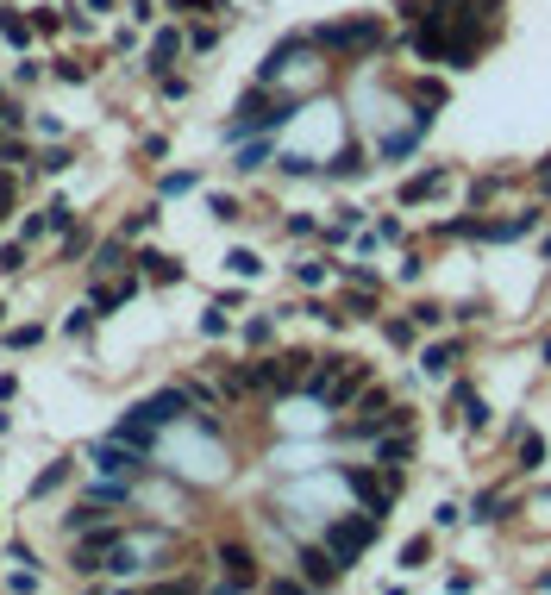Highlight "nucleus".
Here are the masks:
<instances>
[{"label":"nucleus","instance_id":"b1692460","mask_svg":"<svg viewBox=\"0 0 551 595\" xmlns=\"http://www.w3.org/2000/svg\"><path fill=\"white\" fill-rule=\"evenodd\" d=\"M295 282H301V289H320V282H326V264H295Z\"/></svg>","mask_w":551,"mask_h":595},{"label":"nucleus","instance_id":"ddd939ff","mask_svg":"<svg viewBox=\"0 0 551 595\" xmlns=\"http://www.w3.org/2000/svg\"><path fill=\"white\" fill-rule=\"evenodd\" d=\"M508 514H514V495H501V489H483V495L470 502V520H476V527H501Z\"/></svg>","mask_w":551,"mask_h":595},{"label":"nucleus","instance_id":"f3484780","mask_svg":"<svg viewBox=\"0 0 551 595\" xmlns=\"http://www.w3.org/2000/svg\"><path fill=\"white\" fill-rule=\"evenodd\" d=\"M501 188H508V176H476V182H470V207H489Z\"/></svg>","mask_w":551,"mask_h":595},{"label":"nucleus","instance_id":"f257e3e1","mask_svg":"<svg viewBox=\"0 0 551 595\" xmlns=\"http://www.w3.org/2000/svg\"><path fill=\"white\" fill-rule=\"evenodd\" d=\"M307 44H320V51H345V57H376V51H382V19H345V26H320Z\"/></svg>","mask_w":551,"mask_h":595},{"label":"nucleus","instance_id":"a878e982","mask_svg":"<svg viewBox=\"0 0 551 595\" xmlns=\"http://www.w3.org/2000/svg\"><path fill=\"white\" fill-rule=\"evenodd\" d=\"M232 270H238V276H257L263 264H257V251H232Z\"/></svg>","mask_w":551,"mask_h":595},{"label":"nucleus","instance_id":"4468645a","mask_svg":"<svg viewBox=\"0 0 551 595\" xmlns=\"http://www.w3.org/2000/svg\"><path fill=\"white\" fill-rule=\"evenodd\" d=\"M407 101H414L420 113H439V107L451 101V88H445V82H433V76H414V82H407Z\"/></svg>","mask_w":551,"mask_h":595},{"label":"nucleus","instance_id":"c756f323","mask_svg":"<svg viewBox=\"0 0 551 595\" xmlns=\"http://www.w3.org/2000/svg\"><path fill=\"white\" fill-rule=\"evenodd\" d=\"M539 364H545V370H551V339H545V345H539Z\"/></svg>","mask_w":551,"mask_h":595},{"label":"nucleus","instance_id":"a211bd4d","mask_svg":"<svg viewBox=\"0 0 551 595\" xmlns=\"http://www.w3.org/2000/svg\"><path fill=\"white\" fill-rule=\"evenodd\" d=\"M382 332H389V345H395V351H414V339H420V326H414V320H382Z\"/></svg>","mask_w":551,"mask_h":595},{"label":"nucleus","instance_id":"aec40b11","mask_svg":"<svg viewBox=\"0 0 551 595\" xmlns=\"http://www.w3.org/2000/svg\"><path fill=\"white\" fill-rule=\"evenodd\" d=\"M426 558H433V539H426V533H420V539H407V545H401V564H407V570H420Z\"/></svg>","mask_w":551,"mask_h":595},{"label":"nucleus","instance_id":"393cba45","mask_svg":"<svg viewBox=\"0 0 551 595\" xmlns=\"http://www.w3.org/2000/svg\"><path fill=\"white\" fill-rule=\"evenodd\" d=\"M489 314V307L483 301H458V307H451V320H464V326H476V320H483Z\"/></svg>","mask_w":551,"mask_h":595},{"label":"nucleus","instance_id":"1a4fd4ad","mask_svg":"<svg viewBox=\"0 0 551 595\" xmlns=\"http://www.w3.org/2000/svg\"><path fill=\"white\" fill-rule=\"evenodd\" d=\"M113 545H119V533H113V527H101L94 539H82V545H76V570H82V577H88V570H107Z\"/></svg>","mask_w":551,"mask_h":595},{"label":"nucleus","instance_id":"6ab92c4d","mask_svg":"<svg viewBox=\"0 0 551 595\" xmlns=\"http://www.w3.org/2000/svg\"><path fill=\"white\" fill-rule=\"evenodd\" d=\"M176 51H182V38H176V32H157V44H151V69H170Z\"/></svg>","mask_w":551,"mask_h":595},{"label":"nucleus","instance_id":"20e7f679","mask_svg":"<svg viewBox=\"0 0 551 595\" xmlns=\"http://www.w3.org/2000/svg\"><path fill=\"white\" fill-rule=\"evenodd\" d=\"M451 182H458V170H451V163H433V170H420V176H407V182H401V207L439 201V195H445Z\"/></svg>","mask_w":551,"mask_h":595},{"label":"nucleus","instance_id":"f03ea898","mask_svg":"<svg viewBox=\"0 0 551 595\" xmlns=\"http://www.w3.org/2000/svg\"><path fill=\"white\" fill-rule=\"evenodd\" d=\"M376 527H382V514H370V508L351 514V520H339V527L326 533V552L339 558V564H357V558H364L370 545H376Z\"/></svg>","mask_w":551,"mask_h":595},{"label":"nucleus","instance_id":"dca6fc26","mask_svg":"<svg viewBox=\"0 0 551 595\" xmlns=\"http://www.w3.org/2000/svg\"><path fill=\"white\" fill-rule=\"evenodd\" d=\"M326 170H332V176H364V170H370V151H364V145H345L339 157L326 163Z\"/></svg>","mask_w":551,"mask_h":595},{"label":"nucleus","instance_id":"c85d7f7f","mask_svg":"<svg viewBox=\"0 0 551 595\" xmlns=\"http://www.w3.org/2000/svg\"><path fill=\"white\" fill-rule=\"evenodd\" d=\"M176 7H207V13H226V0H176Z\"/></svg>","mask_w":551,"mask_h":595},{"label":"nucleus","instance_id":"cd10ccee","mask_svg":"<svg viewBox=\"0 0 551 595\" xmlns=\"http://www.w3.org/2000/svg\"><path fill=\"white\" fill-rule=\"evenodd\" d=\"M533 182H539V195L551 201V157H539V170H533Z\"/></svg>","mask_w":551,"mask_h":595},{"label":"nucleus","instance_id":"5701e85b","mask_svg":"<svg viewBox=\"0 0 551 595\" xmlns=\"http://www.w3.org/2000/svg\"><path fill=\"white\" fill-rule=\"evenodd\" d=\"M263 163H270V145H263V138H257V145H245V151H238V170H263Z\"/></svg>","mask_w":551,"mask_h":595},{"label":"nucleus","instance_id":"39448f33","mask_svg":"<svg viewBox=\"0 0 551 595\" xmlns=\"http://www.w3.org/2000/svg\"><path fill=\"white\" fill-rule=\"evenodd\" d=\"M339 577H345V564L332 558L326 545H301V583H307V589H332Z\"/></svg>","mask_w":551,"mask_h":595},{"label":"nucleus","instance_id":"bb28decb","mask_svg":"<svg viewBox=\"0 0 551 595\" xmlns=\"http://www.w3.org/2000/svg\"><path fill=\"white\" fill-rule=\"evenodd\" d=\"M458 520H464V508H458V502H445V508L433 514V527H458Z\"/></svg>","mask_w":551,"mask_h":595},{"label":"nucleus","instance_id":"7ed1b4c3","mask_svg":"<svg viewBox=\"0 0 551 595\" xmlns=\"http://www.w3.org/2000/svg\"><path fill=\"white\" fill-rule=\"evenodd\" d=\"M345 489H351L370 514H389V508H395V489H401V470H382V476H376V470H364V464H351V470H345Z\"/></svg>","mask_w":551,"mask_h":595},{"label":"nucleus","instance_id":"f8f14e48","mask_svg":"<svg viewBox=\"0 0 551 595\" xmlns=\"http://www.w3.org/2000/svg\"><path fill=\"white\" fill-rule=\"evenodd\" d=\"M514 470L520 476H539L545 470V439L533 433V426H520V433H514Z\"/></svg>","mask_w":551,"mask_h":595},{"label":"nucleus","instance_id":"0eeeda50","mask_svg":"<svg viewBox=\"0 0 551 595\" xmlns=\"http://www.w3.org/2000/svg\"><path fill=\"white\" fill-rule=\"evenodd\" d=\"M470 426V433H483V426H489V401L483 395H476L470 383H451V426Z\"/></svg>","mask_w":551,"mask_h":595},{"label":"nucleus","instance_id":"9b49d317","mask_svg":"<svg viewBox=\"0 0 551 595\" xmlns=\"http://www.w3.org/2000/svg\"><path fill=\"white\" fill-rule=\"evenodd\" d=\"M220 564H226V589H251L257 583V558L245 545H220Z\"/></svg>","mask_w":551,"mask_h":595},{"label":"nucleus","instance_id":"6e6552de","mask_svg":"<svg viewBox=\"0 0 551 595\" xmlns=\"http://www.w3.org/2000/svg\"><path fill=\"white\" fill-rule=\"evenodd\" d=\"M376 458H382V470H407V464H414V426H395V433H382Z\"/></svg>","mask_w":551,"mask_h":595},{"label":"nucleus","instance_id":"412c9836","mask_svg":"<svg viewBox=\"0 0 551 595\" xmlns=\"http://www.w3.org/2000/svg\"><path fill=\"white\" fill-rule=\"evenodd\" d=\"M407 314H414V326H445V320H451V314H445L439 301H414V307H407Z\"/></svg>","mask_w":551,"mask_h":595},{"label":"nucleus","instance_id":"7c9ffc66","mask_svg":"<svg viewBox=\"0 0 551 595\" xmlns=\"http://www.w3.org/2000/svg\"><path fill=\"white\" fill-rule=\"evenodd\" d=\"M539 589H545V595H551V570H545V577H539Z\"/></svg>","mask_w":551,"mask_h":595},{"label":"nucleus","instance_id":"423d86ee","mask_svg":"<svg viewBox=\"0 0 551 595\" xmlns=\"http://www.w3.org/2000/svg\"><path fill=\"white\" fill-rule=\"evenodd\" d=\"M539 220H545V213L526 207V213H508V220H483V232H476V238H489V245H514V238L539 232Z\"/></svg>","mask_w":551,"mask_h":595},{"label":"nucleus","instance_id":"2eb2a0df","mask_svg":"<svg viewBox=\"0 0 551 595\" xmlns=\"http://www.w3.org/2000/svg\"><path fill=\"white\" fill-rule=\"evenodd\" d=\"M94 464H101L107 476H138V470H145L138 451H119V445H101V451H94Z\"/></svg>","mask_w":551,"mask_h":595},{"label":"nucleus","instance_id":"4be33fe9","mask_svg":"<svg viewBox=\"0 0 551 595\" xmlns=\"http://www.w3.org/2000/svg\"><path fill=\"white\" fill-rule=\"evenodd\" d=\"M138 264H145V270H151L157 282H176V276H182V270L170 264V257H157V251H145V257H138Z\"/></svg>","mask_w":551,"mask_h":595},{"label":"nucleus","instance_id":"9d476101","mask_svg":"<svg viewBox=\"0 0 551 595\" xmlns=\"http://www.w3.org/2000/svg\"><path fill=\"white\" fill-rule=\"evenodd\" d=\"M458 364H464V339H439V345L420 351V370H426V376H451Z\"/></svg>","mask_w":551,"mask_h":595}]
</instances>
